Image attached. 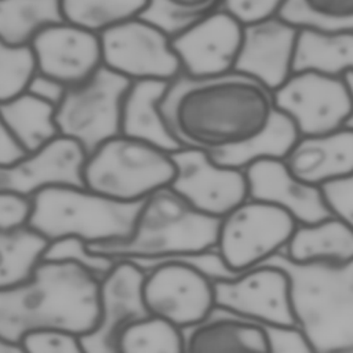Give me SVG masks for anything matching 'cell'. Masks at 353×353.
Wrapping results in <instances>:
<instances>
[{
	"instance_id": "1",
	"label": "cell",
	"mask_w": 353,
	"mask_h": 353,
	"mask_svg": "<svg viewBox=\"0 0 353 353\" xmlns=\"http://www.w3.org/2000/svg\"><path fill=\"white\" fill-rule=\"evenodd\" d=\"M160 108L183 146L207 152L248 142L268 127L276 109L273 91L236 70L208 79L179 74Z\"/></svg>"
},
{
	"instance_id": "2",
	"label": "cell",
	"mask_w": 353,
	"mask_h": 353,
	"mask_svg": "<svg viewBox=\"0 0 353 353\" xmlns=\"http://www.w3.org/2000/svg\"><path fill=\"white\" fill-rule=\"evenodd\" d=\"M99 281L76 262L41 259L26 281L0 290V341L21 350L19 339L29 331L92 332L99 321Z\"/></svg>"
},
{
	"instance_id": "3",
	"label": "cell",
	"mask_w": 353,
	"mask_h": 353,
	"mask_svg": "<svg viewBox=\"0 0 353 353\" xmlns=\"http://www.w3.org/2000/svg\"><path fill=\"white\" fill-rule=\"evenodd\" d=\"M219 219L193 208L165 186L141 201L128 236L87 245L113 259L156 262L215 248Z\"/></svg>"
},
{
	"instance_id": "4",
	"label": "cell",
	"mask_w": 353,
	"mask_h": 353,
	"mask_svg": "<svg viewBox=\"0 0 353 353\" xmlns=\"http://www.w3.org/2000/svg\"><path fill=\"white\" fill-rule=\"evenodd\" d=\"M139 204L108 199L83 185H51L30 199L26 225L48 241L77 237L103 243L130 234Z\"/></svg>"
},
{
	"instance_id": "5",
	"label": "cell",
	"mask_w": 353,
	"mask_h": 353,
	"mask_svg": "<svg viewBox=\"0 0 353 353\" xmlns=\"http://www.w3.org/2000/svg\"><path fill=\"white\" fill-rule=\"evenodd\" d=\"M175 163L170 152L119 134L102 142L84 159L81 182L87 189L123 203H138L170 186Z\"/></svg>"
},
{
	"instance_id": "6",
	"label": "cell",
	"mask_w": 353,
	"mask_h": 353,
	"mask_svg": "<svg viewBox=\"0 0 353 353\" xmlns=\"http://www.w3.org/2000/svg\"><path fill=\"white\" fill-rule=\"evenodd\" d=\"M210 263V250L137 263L145 270L142 299L148 313L181 330L207 319L216 306L214 280L205 274Z\"/></svg>"
},
{
	"instance_id": "7",
	"label": "cell",
	"mask_w": 353,
	"mask_h": 353,
	"mask_svg": "<svg viewBox=\"0 0 353 353\" xmlns=\"http://www.w3.org/2000/svg\"><path fill=\"white\" fill-rule=\"evenodd\" d=\"M296 223L288 211L248 197L219 219L215 251L228 272H245L283 252Z\"/></svg>"
},
{
	"instance_id": "8",
	"label": "cell",
	"mask_w": 353,
	"mask_h": 353,
	"mask_svg": "<svg viewBox=\"0 0 353 353\" xmlns=\"http://www.w3.org/2000/svg\"><path fill=\"white\" fill-rule=\"evenodd\" d=\"M131 80L102 66L84 83L63 90L55 105L59 135L77 142L85 156L120 134L121 105Z\"/></svg>"
},
{
	"instance_id": "9",
	"label": "cell",
	"mask_w": 353,
	"mask_h": 353,
	"mask_svg": "<svg viewBox=\"0 0 353 353\" xmlns=\"http://www.w3.org/2000/svg\"><path fill=\"white\" fill-rule=\"evenodd\" d=\"M218 307L273 327H302L287 268L272 261L214 280Z\"/></svg>"
},
{
	"instance_id": "10",
	"label": "cell",
	"mask_w": 353,
	"mask_h": 353,
	"mask_svg": "<svg viewBox=\"0 0 353 353\" xmlns=\"http://www.w3.org/2000/svg\"><path fill=\"white\" fill-rule=\"evenodd\" d=\"M103 66L134 80L172 81L182 73L171 34L146 15L99 34Z\"/></svg>"
},
{
	"instance_id": "11",
	"label": "cell",
	"mask_w": 353,
	"mask_h": 353,
	"mask_svg": "<svg viewBox=\"0 0 353 353\" xmlns=\"http://www.w3.org/2000/svg\"><path fill=\"white\" fill-rule=\"evenodd\" d=\"M185 352H313L312 339L299 327H273L215 306L203 321L182 330Z\"/></svg>"
},
{
	"instance_id": "12",
	"label": "cell",
	"mask_w": 353,
	"mask_h": 353,
	"mask_svg": "<svg viewBox=\"0 0 353 353\" xmlns=\"http://www.w3.org/2000/svg\"><path fill=\"white\" fill-rule=\"evenodd\" d=\"M274 106L296 125L299 135H320L347 125L353 94L345 77L317 72H292L273 91Z\"/></svg>"
},
{
	"instance_id": "13",
	"label": "cell",
	"mask_w": 353,
	"mask_h": 353,
	"mask_svg": "<svg viewBox=\"0 0 353 353\" xmlns=\"http://www.w3.org/2000/svg\"><path fill=\"white\" fill-rule=\"evenodd\" d=\"M175 176L170 188L193 208L222 218L248 199L245 171L216 163L199 148L182 146L171 153Z\"/></svg>"
},
{
	"instance_id": "14",
	"label": "cell",
	"mask_w": 353,
	"mask_h": 353,
	"mask_svg": "<svg viewBox=\"0 0 353 353\" xmlns=\"http://www.w3.org/2000/svg\"><path fill=\"white\" fill-rule=\"evenodd\" d=\"M243 39V25L228 12L214 8L171 36L182 73L208 79L234 69Z\"/></svg>"
},
{
	"instance_id": "15",
	"label": "cell",
	"mask_w": 353,
	"mask_h": 353,
	"mask_svg": "<svg viewBox=\"0 0 353 353\" xmlns=\"http://www.w3.org/2000/svg\"><path fill=\"white\" fill-rule=\"evenodd\" d=\"M29 47L36 74L63 88L84 83L103 66L99 34L65 19L40 30Z\"/></svg>"
},
{
	"instance_id": "16",
	"label": "cell",
	"mask_w": 353,
	"mask_h": 353,
	"mask_svg": "<svg viewBox=\"0 0 353 353\" xmlns=\"http://www.w3.org/2000/svg\"><path fill=\"white\" fill-rule=\"evenodd\" d=\"M84 159L85 152L77 142L58 135L37 150L0 163V192L32 199L51 185H83Z\"/></svg>"
},
{
	"instance_id": "17",
	"label": "cell",
	"mask_w": 353,
	"mask_h": 353,
	"mask_svg": "<svg viewBox=\"0 0 353 353\" xmlns=\"http://www.w3.org/2000/svg\"><path fill=\"white\" fill-rule=\"evenodd\" d=\"M145 270L135 262L119 259L99 281V321L80 336L84 353H114V339L130 321L149 314L142 299Z\"/></svg>"
},
{
	"instance_id": "18",
	"label": "cell",
	"mask_w": 353,
	"mask_h": 353,
	"mask_svg": "<svg viewBox=\"0 0 353 353\" xmlns=\"http://www.w3.org/2000/svg\"><path fill=\"white\" fill-rule=\"evenodd\" d=\"M298 29L279 14L243 26L233 70L254 77L274 91L292 73Z\"/></svg>"
},
{
	"instance_id": "19",
	"label": "cell",
	"mask_w": 353,
	"mask_h": 353,
	"mask_svg": "<svg viewBox=\"0 0 353 353\" xmlns=\"http://www.w3.org/2000/svg\"><path fill=\"white\" fill-rule=\"evenodd\" d=\"M244 171L250 199L288 211L298 223H314L332 215L321 188L295 176L284 159H259Z\"/></svg>"
},
{
	"instance_id": "20",
	"label": "cell",
	"mask_w": 353,
	"mask_h": 353,
	"mask_svg": "<svg viewBox=\"0 0 353 353\" xmlns=\"http://www.w3.org/2000/svg\"><path fill=\"white\" fill-rule=\"evenodd\" d=\"M284 161L295 176L316 186L347 176L353 172V125L299 137Z\"/></svg>"
},
{
	"instance_id": "21",
	"label": "cell",
	"mask_w": 353,
	"mask_h": 353,
	"mask_svg": "<svg viewBox=\"0 0 353 353\" xmlns=\"http://www.w3.org/2000/svg\"><path fill=\"white\" fill-rule=\"evenodd\" d=\"M283 255L299 268L347 266L353 262V226L335 214L314 223H296Z\"/></svg>"
},
{
	"instance_id": "22",
	"label": "cell",
	"mask_w": 353,
	"mask_h": 353,
	"mask_svg": "<svg viewBox=\"0 0 353 353\" xmlns=\"http://www.w3.org/2000/svg\"><path fill=\"white\" fill-rule=\"evenodd\" d=\"M170 81L134 80L130 83L121 105L120 134L149 142L170 153L183 145L172 134L160 103Z\"/></svg>"
},
{
	"instance_id": "23",
	"label": "cell",
	"mask_w": 353,
	"mask_h": 353,
	"mask_svg": "<svg viewBox=\"0 0 353 353\" xmlns=\"http://www.w3.org/2000/svg\"><path fill=\"white\" fill-rule=\"evenodd\" d=\"M0 125L23 153L37 150L59 135L55 105L30 91L0 103Z\"/></svg>"
},
{
	"instance_id": "24",
	"label": "cell",
	"mask_w": 353,
	"mask_h": 353,
	"mask_svg": "<svg viewBox=\"0 0 353 353\" xmlns=\"http://www.w3.org/2000/svg\"><path fill=\"white\" fill-rule=\"evenodd\" d=\"M302 70L336 77L353 72V30L299 28L292 72Z\"/></svg>"
},
{
	"instance_id": "25",
	"label": "cell",
	"mask_w": 353,
	"mask_h": 353,
	"mask_svg": "<svg viewBox=\"0 0 353 353\" xmlns=\"http://www.w3.org/2000/svg\"><path fill=\"white\" fill-rule=\"evenodd\" d=\"M299 137L294 121L276 108L270 123L261 134L243 145L208 153L219 164L244 170L259 159H285Z\"/></svg>"
},
{
	"instance_id": "26",
	"label": "cell",
	"mask_w": 353,
	"mask_h": 353,
	"mask_svg": "<svg viewBox=\"0 0 353 353\" xmlns=\"http://www.w3.org/2000/svg\"><path fill=\"white\" fill-rule=\"evenodd\" d=\"M50 241L28 225L0 228V290L26 281Z\"/></svg>"
},
{
	"instance_id": "27",
	"label": "cell",
	"mask_w": 353,
	"mask_h": 353,
	"mask_svg": "<svg viewBox=\"0 0 353 353\" xmlns=\"http://www.w3.org/2000/svg\"><path fill=\"white\" fill-rule=\"evenodd\" d=\"M63 21L61 0H0V39L29 47L44 28Z\"/></svg>"
},
{
	"instance_id": "28",
	"label": "cell",
	"mask_w": 353,
	"mask_h": 353,
	"mask_svg": "<svg viewBox=\"0 0 353 353\" xmlns=\"http://www.w3.org/2000/svg\"><path fill=\"white\" fill-rule=\"evenodd\" d=\"M179 352H185L183 331L153 314H145L127 323L114 339V353Z\"/></svg>"
},
{
	"instance_id": "29",
	"label": "cell",
	"mask_w": 353,
	"mask_h": 353,
	"mask_svg": "<svg viewBox=\"0 0 353 353\" xmlns=\"http://www.w3.org/2000/svg\"><path fill=\"white\" fill-rule=\"evenodd\" d=\"M150 6L152 0H61L65 21L98 34L146 14Z\"/></svg>"
},
{
	"instance_id": "30",
	"label": "cell",
	"mask_w": 353,
	"mask_h": 353,
	"mask_svg": "<svg viewBox=\"0 0 353 353\" xmlns=\"http://www.w3.org/2000/svg\"><path fill=\"white\" fill-rule=\"evenodd\" d=\"M279 15L298 28L353 30V0H284Z\"/></svg>"
},
{
	"instance_id": "31",
	"label": "cell",
	"mask_w": 353,
	"mask_h": 353,
	"mask_svg": "<svg viewBox=\"0 0 353 353\" xmlns=\"http://www.w3.org/2000/svg\"><path fill=\"white\" fill-rule=\"evenodd\" d=\"M34 76L30 47H15L0 39V103L28 91Z\"/></svg>"
},
{
	"instance_id": "32",
	"label": "cell",
	"mask_w": 353,
	"mask_h": 353,
	"mask_svg": "<svg viewBox=\"0 0 353 353\" xmlns=\"http://www.w3.org/2000/svg\"><path fill=\"white\" fill-rule=\"evenodd\" d=\"M219 0H152L148 18L163 26L171 36L196 18L216 8Z\"/></svg>"
},
{
	"instance_id": "33",
	"label": "cell",
	"mask_w": 353,
	"mask_h": 353,
	"mask_svg": "<svg viewBox=\"0 0 353 353\" xmlns=\"http://www.w3.org/2000/svg\"><path fill=\"white\" fill-rule=\"evenodd\" d=\"M43 259H59V261H72L76 262L95 276L102 279L119 259H113L109 256L99 255L92 252L87 243L77 237H65L59 240L50 241L47 245Z\"/></svg>"
},
{
	"instance_id": "34",
	"label": "cell",
	"mask_w": 353,
	"mask_h": 353,
	"mask_svg": "<svg viewBox=\"0 0 353 353\" xmlns=\"http://www.w3.org/2000/svg\"><path fill=\"white\" fill-rule=\"evenodd\" d=\"M18 345L22 352L32 353H84L79 335L58 328L29 331Z\"/></svg>"
},
{
	"instance_id": "35",
	"label": "cell",
	"mask_w": 353,
	"mask_h": 353,
	"mask_svg": "<svg viewBox=\"0 0 353 353\" xmlns=\"http://www.w3.org/2000/svg\"><path fill=\"white\" fill-rule=\"evenodd\" d=\"M284 0H219L216 8L228 12L243 26L277 15Z\"/></svg>"
},
{
	"instance_id": "36",
	"label": "cell",
	"mask_w": 353,
	"mask_h": 353,
	"mask_svg": "<svg viewBox=\"0 0 353 353\" xmlns=\"http://www.w3.org/2000/svg\"><path fill=\"white\" fill-rule=\"evenodd\" d=\"M320 188L332 214L353 226V172Z\"/></svg>"
},
{
	"instance_id": "37",
	"label": "cell",
	"mask_w": 353,
	"mask_h": 353,
	"mask_svg": "<svg viewBox=\"0 0 353 353\" xmlns=\"http://www.w3.org/2000/svg\"><path fill=\"white\" fill-rule=\"evenodd\" d=\"M30 212V199L0 192V228L26 225Z\"/></svg>"
},
{
	"instance_id": "38",
	"label": "cell",
	"mask_w": 353,
	"mask_h": 353,
	"mask_svg": "<svg viewBox=\"0 0 353 353\" xmlns=\"http://www.w3.org/2000/svg\"><path fill=\"white\" fill-rule=\"evenodd\" d=\"M63 90L65 88L62 85H59V84H57V83L43 77V76H39V74H36L33 77V80H32V83L28 88V91L50 101L54 105H57L58 101L61 99V97L63 94Z\"/></svg>"
},
{
	"instance_id": "39",
	"label": "cell",
	"mask_w": 353,
	"mask_h": 353,
	"mask_svg": "<svg viewBox=\"0 0 353 353\" xmlns=\"http://www.w3.org/2000/svg\"><path fill=\"white\" fill-rule=\"evenodd\" d=\"M25 154L3 131L0 125V163H8Z\"/></svg>"
},
{
	"instance_id": "40",
	"label": "cell",
	"mask_w": 353,
	"mask_h": 353,
	"mask_svg": "<svg viewBox=\"0 0 353 353\" xmlns=\"http://www.w3.org/2000/svg\"><path fill=\"white\" fill-rule=\"evenodd\" d=\"M0 353H21V350L12 345L0 341Z\"/></svg>"
},
{
	"instance_id": "41",
	"label": "cell",
	"mask_w": 353,
	"mask_h": 353,
	"mask_svg": "<svg viewBox=\"0 0 353 353\" xmlns=\"http://www.w3.org/2000/svg\"><path fill=\"white\" fill-rule=\"evenodd\" d=\"M345 79H346V81H347V84H349L350 90H352V94H353V72L346 73V74H345ZM347 125H353V116H352L350 121L347 123Z\"/></svg>"
}]
</instances>
